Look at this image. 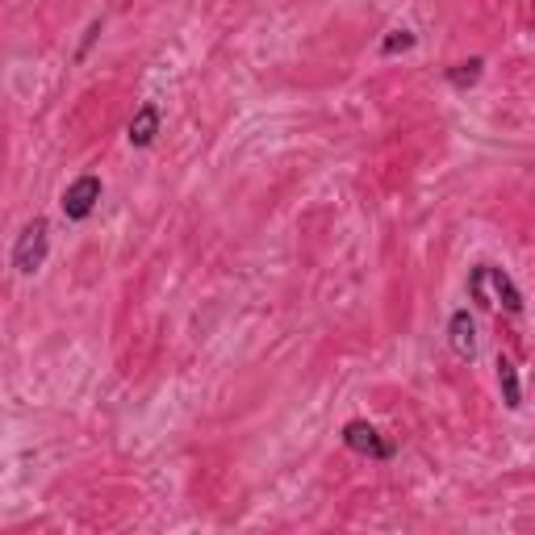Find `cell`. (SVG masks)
<instances>
[{"instance_id": "obj_1", "label": "cell", "mask_w": 535, "mask_h": 535, "mask_svg": "<svg viewBox=\"0 0 535 535\" xmlns=\"http://www.w3.org/2000/svg\"><path fill=\"white\" fill-rule=\"evenodd\" d=\"M469 297L477 306L490 310H506V314H523V289L510 281V272H502L498 264H473L469 272Z\"/></svg>"}, {"instance_id": "obj_2", "label": "cell", "mask_w": 535, "mask_h": 535, "mask_svg": "<svg viewBox=\"0 0 535 535\" xmlns=\"http://www.w3.org/2000/svg\"><path fill=\"white\" fill-rule=\"evenodd\" d=\"M46 251H51V222L46 218H30L21 226V235L13 243V268L21 276H34L46 264Z\"/></svg>"}, {"instance_id": "obj_3", "label": "cell", "mask_w": 535, "mask_h": 535, "mask_svg": "<svg viewBox=\"0 0 535 535\" xmlns=\"http://www.w3.org/2000/svg\"><path fill=\"white\" fill-rule=\"evenodd\" d=\"M343 448L356 452V456H368V460H393V456H398L393 439H385L372 423H364V418L343 423Z\"/></svg>"}, {"instance_id": "obj_4", "label": "cell", "mask_w": 535, "mask_h": 535, "mask_svg": "<svg viewBox=\"0 0 535 535\" xmlns=\"http://www.w3.org/2000/svg\"><path fill=\"white\" fill-rule=\"evenodd\" d=\"M101 193H105V184H101V176H92V172H84V176H76L72 184L63 189V218L67 222H84V218H92V209L101 205Z\"/></svg>"}, {"instance_id": "obj_5", "label": "cell", "mask_w": 535, "mask_h": 535, "mask_svg": "<svg viewBox=\"0 0 535 535\" xmlns=\"http://www.w3.org/2000/svg\"><path fill=\"white\" fill-rule=\"evenodd\" d=\"M448 347L460 356V360H473L477 356V322H473V314L469 310H452V318H448Z\"/></svg>"}, {"instance_id": "obj_6", "label": "cell", "mask_w": 535, "mask_h": 535, "mask_svg": "<svg viewBox=\"0 0 535 535\" xmlns=\"http://www.w3.org/2000/svg\"><path fill=\"white\" fill-rule=\"evenodd\" d=\"M159 122H164V109H159L155 101H143V105H138L134 118H130V126H126L130 147H151L155 134H159Z\"/></svg>"}, {"instance_id": "obj_7", "label": "cell", "mask_w": 535, "mask_h": 535, "mask_svg": "<svg viewBox=\"0 0 535 535\" xmlns=\"http://www.w3.org/2000/svg\"><path fill=\"white\" fill-rule=\"evenodd\" d=\"M498 389H502V402L506 410H519L523 406V381H519V368L510 356L498 352Z\"/></svg>"}, {"instance_id": "obj_8", "label": "cell", "mask_w": 535, "mask_h": 535, "mask_svg": "<svg viewBox=\"0 0 535 535\" xmlns=\"http://www.w3.org/2000/svg\"><path fill=\"white\" fill-rule=\"evenodd\" d=\"M481 72H485V59H481V55H473V59H460V63H452L448 72H444V80H448L456 92H469V88L481 80Z\"/></svg>"}, {"instance_id": "obj_9", "label": "cell", "mask_w": 535, "mask_h": 535, "mask_svg": "<svg viewBox=\"0 0 535 535\" xmlns=\"http://www.w3.org/2000/svg\"><path fill=\"white\" fill-rule=\"evenodd\" d=\"M418 38L410 34V30H389L385 38H381V55L389 59V55H402V51H410V46H414Z\"/></svg>"}, {"instance_id": "obj_10", "label": "cell", "mask_w": 535, "mask_h": 535, "mask_svg": "<svg viewBox=\"0 0 535 535\" xmlns=\"http://www.w3.org/2000/svg\"><path fill=\"white\" fill-rule=\"evenodd\" d=\"M101 30H105V21L97 17V21H92V26L84 30V42H80V51H76V63H84V59H88V51H92V42H97V38H101Z\"/></svg>"}]
</instances>
